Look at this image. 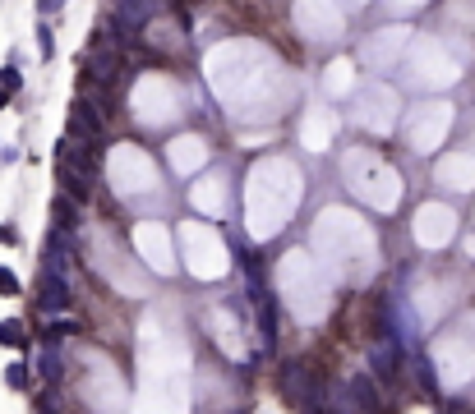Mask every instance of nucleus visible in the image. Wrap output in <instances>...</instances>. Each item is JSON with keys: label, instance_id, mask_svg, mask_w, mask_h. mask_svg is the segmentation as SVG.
<instances>
[{"label": "nucleus", "instance_id": "5", "mask_svg": "<svg viewBox=\"0 0 475 414\" xmlns=\"http://www.w3.org/2000/svg\"><path fill=\"white\" fill-rule=\"evenodd\" d=\"M69 304H74V294H69V276L42 267V276H37V308L60 313V308H69Z\"/></svg>", "mask_w": 475, "mask_h": 414}, {"label": "nucleus", "instance_id": "7", "mask_svg": "<svg viewBox=\"0 0 475 414\" xmlns=\"http://www.w3.org/2000/svg\"><path fill=\"white\" fill-rule=\"evenodd\" d=\"M166 5H171V0H121L116 10H125L134 23H148V19H157V14H166Z\"/></svg>", "mask_w": 475, "mask_h": 414}, {"label": "nucleus", "instance_id": "8", "mask_svg": "<svg viewBox=\"0 0 475 414\" xmlns=\"http://www.w3.org/2000/svg\"><path fill=\"white\" fill-rule=\"evenodd\" d=\"M51 212H55V230H74V226H78L74 198H65V194H60V198H55V203H51Z\"/></svg>", "mask_w": 475, "mask_h": 414}, {"label": "nucleus", "instance_id": "15", "mask_svg": "<svg viewBox=\"0 0 475 414\" xmlns=\"http://www.w3.org/2000/svg\"><path fill=\"white\" fill-rule=\"evenodd\" d=\"M37 5H42V14H55L60 5H65V0H37Z\"/></svg>", "mask_w": 475, "mask_h": 414}, {"label": "nucleus", "instance_id": "3", "mask_svg": "<svg viewBox=\"0 0 475 414\" xmlns=\"http://www.w3.org/2000/svg\"><path fill=\"white\" fill-rule=\"evenodd\" d=\"M88 78L102 87H116L121 83V46L111 42H92L88 46Z\"/></svg>", "mask_w": 475, "mask_h": 414}, {"label": "nucleus", "instance_id": "4", "mask_svg": "<svg viewBox=\"0 0 475 414\" xmlns=\"http://www.w3.org/2000/svg\"><path fill=\"white\" fill-rule=\"evenodd\" d=\"M102 124H106V115H102L92 101L78 97L74 106H69V124H65V138H83V143H97L102 138Z\"/></svg>", "mask_w": 475, "mask_h": 414}, {"label": "nucleus", "instance_id": "2", "mask_svg": "<svg viewBox=\"0 0 475 414\" xmlns=\"http://www.w3.org/2000/svg\"><path fill=\"white\" fill-rule=\"evenodd\" d=\"M332 401L342 405V414H383V396H378V387H374L369 373H355L346 387H337Z\"/></svg>", "mask_w": 475, "mask_h": 414}, {"label": "nucleus", "instance_id": "12", "mask_svg": "<svg viewBox=\"0 0 475 414\" xmlns=\"http://www.w3.org/2000/svg\"><path fill=\"white\" fill-rule=\"evenodd\" d=\"M19 83H23V78H19V69H14V65L0 69V87H5V92H19Z\"/></svg>", "mask_w": 475, "mask_h": 414}, {"label": "nucleus", "instance_id": "10", "mask_svg": "<svg viewBox=\"0 0 475 414\" xmlns=\"http://www.w3.org/2000/svg\"><path fill=\"white\" fill-rule=\"evenodd\" d=\"M0 345H28V331H23V322L5 317V322H0Z\"/></svg>", "mask_w": 475, "mask_h": 414}, {"label": "nucleus", "instance_id": "9", "mask_svg": "<svg viewBox=\"0 0 475 414\" xmlns=\"http://www.w3.org/2000/svg\"><path fill=\"white\" fill-rule=\"evenodd\" d=\"M60 185L69 189V198H88L92 194V180H83V175L69 171V166H60Z\"/></svg>", "mask_w": 475, "mask_h": 414}, {"label": "nucleus", "instance_id": "14", "mask_svg": "<svg viewBox=\"0 0 475 414\" xmlns=\"http://www.w3.org/2000/svg\"><path fill=\"white\" fill-rule=\"evenodd\" d=\"M0 294H19V281H14V272H5V267H0Z\"/></svg>", "mask_w": 475, "mask_h": 414}, {"label": "nucleus", "instance_id": "6", "mask_svg": "<svg viewBox=\"0 0 475 414\" xmlns=\"http://www.w3.org/2000/svg\"><path fill=\"white\" fill-rule=\"evenodd\" d=\"M60 166L78 171L83 180H97V157H92V143L83 138H60Z\"/></svg>", "mask_w": 475, "mask_h": 414}, {"label": "nucleus", "instance_id": "1", "mask_svg": "<svg viewBox=\"0 0 475 414\" xmlns=\"http://www.w3.org/2000/svg\"><path fill=\"white\" fill-rule=\"evenodd\" d=\"M282 396H287L291 405H300L305 414H323L328 405H323V378L319 369H310V364H287L282 369Z\"/></svg>", "mask_w": 475, "mask_h": 414}, {"label": "nucleus", "instance_id": "11", "mask_svg": "<svg viewBox=\"0 0 475 414\" xmlns=\"http://www.w3.org/2000/svg\"><path fill=\"white\" fill-rule=\"evenodd\" d=\"M37 51H42L46 60H51V55H55V37H51V28H46V23H42V28H37Z\"/></svg>", "mask_w": 475, "mask_h": 414}, {"label": "nucleus", "instance_id": "13", "mask_svg": "<svg viewBox=\"0 0 475 414\" xmlns=\"http://www.w3.org/2000/svg\"><path fill=\"white\" fill-rule=\"evenodd\" d=\"M5 382H10L14 392H23V387H28V373H23V364H14V369L5 373Z\"/></svg>", "mask_w": 475, "mask_h": 414}]
</instances>
